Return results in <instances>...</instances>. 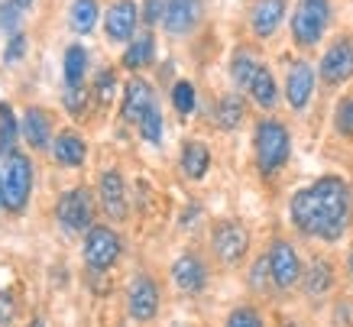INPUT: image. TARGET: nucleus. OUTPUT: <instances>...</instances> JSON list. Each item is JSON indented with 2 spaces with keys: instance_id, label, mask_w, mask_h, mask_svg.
Returning a JSON list of instances; mask_svg holds the SVG:
<instances>
[{
  "instance_id": "nucleus-36",
  "label": "nucleus",
  "mask_w": 353,
  "mask_h": 327,
  "mask_svg": "<svg viewBox=\"0 0 353 327\" xmlns=\"http://www.w3.org/2000/svg\"><path fill=\"white\" fill-rule=\"evenodd\" d=\"M85 88H68L65 91V107H68V114H81L85 110Z\"/></svg>"
},
{
  "instance_id": "nucleus-39",
  "label": "nucleus",
  "mask_w": 353,
  "mask_h": 327,
  "mask_svg": "<svg viewBox=\"0 0 353 327\" xmlns=\"http://www.w3.org/2000/svg\"><path fill=\"white\" fill-rule=\"evenodd\" d=\"M10 317H13V301L7 292H0V324H10Z\"/></svg>"
},
{
  "instance_id": "nucleus-15",
  "label": "nucleus",
  "mask_w": 353,
  "mask_h": 327,
  "mask_svg": "<svg viewBox=\"0 0 353 327\" xmlns=\"http://www.w3.org/2000/svg\"><path fill=\"white\" fill-rule=\"evenodd\" d=\"M101 204H104V211L114 217V221H123L127 217V188H123V179H120V172H104L101 175Z\"/></svg>"
},
{
  "instance_id": "nucleus-5",
  "label": "nucleus",
  "mask_w": 353,
  "mask_h": 327,
  "mask_svg": "<svg viewBox=\"0 0 353 327\" xmlns=\"http://www.w3.org/2000/svg\"><path fill=\"white\" fill-rule=\"evenodd\" d=\"M59 224H62L68 233H81L91 227V217H94V204H91V195L85 188H72L65 191L62 198H59Z\"/></svg>"
},
{
  "instance_id": "nucleus-27",
  "label": "nucleus",
  "mask_w": 353,
  "mask_h": 327,
  "mask_svg": "<svg viewBox=\"0 0 353 327\" xmlns=\"http://www.w3.org/2000/svg\"><path fill=\"white\" fill-rule=\"evenodd\" d=\"M243 120V101L236 95H227L221 104H217V127L221 130H236Z\"/></svg>"
},
{
  "instance_id": "nucleus-6",
  "label": "nucleus",
  "mask_w": 353,
  "mask_h": 327,
  "mask_svg": "<svg viewBox=\"0 0 353 327\" xmlns=\"http://www.w3.org/2000/svg\"><path fill=\"white\" fill-rule=\"evenodd\" d=\"M120 256V237L110 227H91L85 240V263L94 269V272H104L117 263Z\"/></svg>"
},
{
  "instance_id": "nucleus-32",
  "label": "nucleus",
  "mask_w": 353,
  "mask_h": 327,
  "mask_svg": "<svg viewBox=\"0 0 353 327\" xmlns=\"http://www.w3.org/2000/svg\"><path fill=\"white\" fill-rule=\"evenodd\" d=\"M334 123H337V130H341L343 137H353V97H343V101H341Z\"/></svg>"
},
{
  "instance_id": "nucleus-10",
  "label": "nucleus",
  "mask_w": 353,
  "mask_h": 327,
  "mask_svg": "<svg viewBox=\"0 0 353 327\" xmlns=\"http://www.w3.org/2000/svg\"><path fill=\"white\" fill-rule=\"evenodd\" d=\"M137 20H139V10H137L133 0H117V3H110L108 17H104L108 39H114V43H127V39H133Z\"/></svg>"
},
{
  "instance_id": "nucleus-34",
  "label": "nucleus",
  "mask_w": 353,
  "mask_h": 327,
  "mask_svg": "<svg viewBox=\"0 0 353 327\" xmlns=\"http://www.w3.org/2000/svg\"><path fill=\"white\" fill-rule=\"evenodd\" d=\"M17 26H20V7L10 0V3H3V7H0V30H7V32L17 36Z\"/></svg>"
},
{
  "instance_id": "nucleus-42",
  "label": "nucleus",
  "mask_w": 353,
  "mask_h": 327,
  "mask_svg": "<svg viewBox=\"0 0 353 327\" xmlns=\"http://www.w3.org/2000/svg\"><path fill=\"white\" fill-rule=\"evenodd\" d=\"M30 327H46V324H43V321H32V324H30Z\"/></svg>"
},
{
  "instance_id": "nucleus-12",
  "label": "nucleus",
  "mask_w": 353,
  "mask_h": 327,
  "mask_svg": "<svg viewBox=\"0 0 353 327\" xmlns=\"http://www.w3.org/2000/svg\"><path fill=\"white\" fill-rule=\"evenodd\" d=\"M201 20V0H165V30L172 36H182V32H192Z\"/></svg>"
},
{
  "instance_id": "nucleus-9",
  "label": "nucleus",
  "mask_w": 353,
  "mask_h": 327,
  "mask_svg": "<svg viewBox=\"0 0 353 327\" xmlns=\"http://www.w3.org/2000/svg\"><path fill=\"white\" fill-rule=\"evenodd\" d=\"M159 311V288L150 275H137L130 282V315L133 321H152Z\"/></svg>"
},
{
  "instance_id": "nucleus-7",
  "label": "nucleus",
  "mask_w": 353,
  "mask_h": 327,
  "mask_svg": "<svg viewBox=\"0 0 353 327\" xmlns=\"http://www.w3.org/2000/svg\"><path fill=\"white\" fill-rule=\"evenodd\" d=\"M214 253L221 263L227 266H234L240 263L246 256V246H250V233H246L243 224H236V221H224V224H217L214 227Z\"/></svg>"
},
{
  "instance_id": "nucleus-1",
  "label": "nucleus",
  "mask_w": 353,
  "mask_h": 327,
  "mask_svg": "<svg viewBox=\"0 0 353 327\" xmlns=\"http://www.w3.org/2000/svg\"><path fill=\"white\" fill-rule=\"evenodd\" d=\"M292 224L305 237L337 240L350 224V188L337 175H324L292 198Z\"/></svg>"
},
{
  "instance_id": "nucleus-17",
  "label": "nucleus",
  "mask_w": 353,
  "mask_h": 327,
  "mask_svg": "<svg viewBox=\"0 0 353 327\" xmlns=\"http://www.w3.org/2000/svg\"><path fill=\"white\" fill-rule=\"evenodd\" d=\"M156 104V95H152V88L143 81V78H133L127 85V95H123V117L133 120L139 127V120L146 117V110Z\"/></svg>"
},
{
  "instance_id": "nucleus-19",
  "label": "nucleus",
  "mask_w": 353,
  "mask_h": 327,
  "mask_svg": "<svg viewBox=\"0 0 353 327\" xmlns=\"http://www.w3.org/2000/svg\"><path fill=\"white\" fill-rule=\"evenodd\" d=\"M88 156V146L85 139L78 137V133H72V130H65L62 137L55 139V159L62 162V166H68V169H75V166H81Z\"/></svg>"
},
{
  "instance_id": "nucleus-30",
  "label": "nucleus",
  "mask_w": 353,
  "mask_h": 327,
  "mask_svg": "<svg viewBox=\"0 0 353 327\" xmlns=\"http://www.w3.org/2000/svg\"><path fill=\"white\" fill-rule=\"evenodd\" d=\"M172 104L179 114H192L194 110V85L192 81H179V85L172 88Z\"/></svg>"
},
{
  "instance_id": "nucleus-26",
  "label": "nucleus",
  "mask_w": 353,
  "mask_h": 327,
  "mask_svg": "<svg viewBox=\"0 0 353 327\" xmlns=\"http://www.w3.org/2000/svg\"><path fill=\"white\" fill-rule=\"evenodd\" d=\"M152 49H156V43H152L150 32H146V36H139V39L130 43L127 52H123V65L133 68V72H137V68H146V65L152 62Z\"/></svg>"
},
{
  "instance_id": "nucleus-31",
  "label": "nucleus",
  "mask_w": 353,
  "mask_h": 327,
  "mask_svg": "<svg viewBox=\"0 0 353 327\" xmlns=\"http://www.w3.org/2000/svg\"><path fill=\"white\" fill-rule=\"evenodd\" d=\"M227 327H266V324H263V317H259L256 308L243 305V308H234V311H230Z\"/></svg>"
},
{
  "instance_id": "nucleus-4",
  "label": "nucleus",
  "mask_w": 353,
  "mask_h": 327,
  "mask_svg": "<svg viewBox=\"0 0 353 327\" xmlns=\"http://www.w3.org/2000/svg\"><path fill=\"white\" fill-rule=\"evenodd\" d=\"M30 191H32V166H30V156H20L13 152L7 159V172H3V208L7 211H23L26 201H30Z\"/></svg>"
},
{
  "instance_id": "nucleus-29",
  "label": "nucleus",
  "mask_w": 353,
  "mask_h": 327,
  "mask_svg": "<svg viewBox=\"0 0 353 327\" xmlns=\"http://www.w3.org/2000/svg\"><path fill=\"white\" fill-rule=\"evenodd\" d=\"M139 133H143V139H146V143H159V139H162V114H159V104H152L150 110H146V117L139 120Z\"/></svg>"
},
{
  "instance_id": "nucleus-37",
  "label": "nucleus",
  "mask_w": 353,
  "mask_h": 327,
  "mask_svg": "<svg viewBox=\"0 0 353 327\" xmlns=\"http://www.w3.org/2000/svg\"><path fill=\"white\" fill-rule=\"evenodd\" d=\"M266 272H269V256H259L256 266H253V272H250V285H253V288H266Z\"/></svg>"
},
{
  "instance_id": "nucleus-3",
  "label": "nucleus",
  "mask_w": 353,
  "mask_h": 327,
  "mask_svg": "<svg viewBox=\"0 0 353 327\" xmlns=\"http://www.w3.org/2000/svg\"><path fill=\"white\" fill-rule=\"evenodd\" d=\"M327 17L331 7L327 0H299L295 17H292V36L299 46H314L327 30Z\"/></svg>"
},
{
  "instance_id": "nucleus-13",
  "label": "nucleus",
  "mask_w": 353,
  "mask_h": 327,
  "mask_svg": "<svg viewBox=\"0 0 353 327\" xmlns=\"http://www.w3.org/2000/svg\"><path fill=\"white\" fill-rule=\"evenodd\" d=\"M172 282L179 285L182 292H188V295H198L208 285V269H204V263L194 253H185L172 266Z\"/></svg>"
},
{
  "instance_id": "nucleus-40",
  "label": "nucleus",
  "mask_w": 353,
  "mask_h": 327,
  "mask_svg": "<svg viewBox=\"0 0 353 327\" xmlns=\"http://www.w3.org/2000/svg\"><path fill=\"white\" fill-rule=\"evenodd\" d=\"M13 3H17V7H20V10H26V7H30L32 0H13Z\"/></svg>"
},
{
  "instance_id": "nucleus-14",
  "label": "nucleus",
  "mask_w": 353,
  "mask_h": 327,
  "mask_svg": "<svg viewBox=\"0 0 353 327\" xmlns=\"http://www.w3.org/2000/svg\"><path fill=\"white\" fill-rule=\"evenodd\" d=\"M311 91H314V68L308 62H295L289 68V78H285V97L295 110H305L311 101Z\"/></svg>"
},
{
  "instance_id": "nucleus-38",
  "label": "nucleus",
  "mask_w": 353,
  "mask_h": 327,
  "mask_svg": "<svg viewBox=\"0 0 353 327\" xmlns=\"http://www.w3.org/2000/svg\"><path fill=\"white\" fill-rule=\"evenodd\" d=\"M143 17H146V23H159V17H165V0H146Z\"/></svg>"
},
{
  "instance_id": "nucleus-35",
  "label": "nucleus",
  "mask_w": 353,
  "mask_h": 327,
  "mask_svg": "<svg viewBox=\"0 0 353 327\" xmlns=\"http://www.w3.org/2000/svg\"><path fill=\"white\" fill-rule=\"evenodd\" d=\"M23 49H26V36H23V32L10 36V46L3 49V62H7V65L20 62V59H23Z\"/></svg>"
},
{
  "instance_id": "nucleus-22",
  "label": "nucleus",
  "mask_w": 353,
  "mask_h": 327,
  "mask_svg": "<svg viewBox=\"0 0 353 327\" xmlns=\"http://www.w3.org/2000/svg\"><path fill=\"white\" fill-rule=\"evenodd\" d=\"M85 68H88V49L85 46H68V49H65V85L81 88Z\"/></svg>"
},
{
  "instance_id": "nucleus-21",
  "label": "nucleus",
  "mask_w": 353,
  "mask_h": 327,
  "mask_svg": "<svg viewBox=\"0 0 353 327\" xmlns=\"http://www.w3.org/2000/svg\"><path fill=\"white\" fill-rule=\"evenodd\" d=\"M259 68H263V65L256 62L253 49H236L234 62H230V78H234V85H236V88H250V85H253V78H256Z\"/></svg>"
},
{
  "instance_id": "nucleus-41",
  "label": "nucleus",
  "mask_w": 353,
  "mask_h": 327,
  "mask_svg": "<svg viewBox=\"0 0 353 327\" xmlns=\"http://www.w3.org/2000/svg\"><path fill=\"white\" fill-rule=\"evenodd\" d=\"M0 204H3V179H0Z\"/></svg>"
},
{
  "instance_id": "nucleus-11",
  "label": "nucleus",
  "mask_w": 353,
  "mask_h": 327,
  "mask_svg": "<svg viewBox=\"0 0 353 327\" xmlns=\"http://www.w3.org/2000/svg\"><path fill=\"white\" fill-rule=\"evenodd\" d=\"M350 75H353V43L350 39H337L321 59V78L327 85H337V81H347Z\"/></svg>"
},
{
  "instance_id": "nucleus-23",
  "label": "nucleus",
  "mask_w": 353,
  "mask_h": 327,
  "mask_svg": "<svg viewBox=\"0 0 353 327\" xmlns=\"http://www.w3.org/2000/svg\"><path fill=\"white\" fill-rule=\"evenodd\" d=\"M250 95H253V101H256L259 107H276L279 88H276V78H272V72H269L266 65L256 72L253 85H250Z\"/></svg>"
},
{
  "instance_id": "nucleus-43",
  "label": "nucleus",
  "mask_w": 353,
  "mask_h": 327,
  "mask_svg": "<svg viewBox=\"0 0 353 327\" xmlns=\"http://www.w3.org/2000/svg\"><path fill=\"white\" fill-rule=\"evenodd\" d=\"M350 269H353V253H350Z\"/></svg>"
},
{
  "instance_id": "nucleus-28",
  "label": "nucleus",
  "mask_w": 353,
  "mask_h": 327,
  "mask_svg": "<svg viewBox=\"0 0 353 327\" xmlns=\"http://www.w3.org/2000/svg\"><path fill=\"white\" fill-rule=\"evenodd\" d=\"M17 120L10 104H0V156H13V139H17Z\"/></svg>"
},
{
  "instance_id": "nucleus-20",
  "label": "nucleus",
  "mask_w": 353,
  "mask_h": 327,
  "mask_svg": "<svg viewBox=\"0 0 353 327\" xmlns=\"http://www.w3.org/2000/svg\"><path fill=\"white\" fill-rule=\"evenodd\" d=\"M208 166H211V149L204 143H185L182 149V172L188 179H204L208 175Z\"/></svg>"
},
{
  "instance_id": "nucleus-18",
  "label": "nucleus",
  "mask_w": 353,
  "mask_h": 327,
  "mask_svg": "<svg viewBox=\"0 0 353 327\" xmlns=\"http://www.w3.org/2000/svg\"><path fill=\"white\" fill-rule=\"evenodd\" d=\"M20 133H23V139H26L32 149H46V146H49V137H52V120H49V114H46V110L30 107V110L23 114Z\"/></svg>"
},
{
  "instance_id": "nucleus-2",
  "label": "nucleus",
  "mask_w": 353,
  "mask_h": 327,
  "mask_svg": "<svg viewBox=\"0 0 353 327\" xmlns=\"http://www.w3.org/2000/svg\"><path fill=\"white\" fill-rule=\"evenodd\" d=\"M292 152L289 130L282 127L279 120H259L256 127V162L263 175H272L276 169L285 166V159Z\"/></svg>"
},
{
  "instance_id": "nucleus-8",
  "label": "nucleus",
  "mask_w": 353,
  "mask_h": 327,
  "mask_svg": "<svg viewBox=\"0 0 353 327\" xmlns=\"http://www.w3.org/2000/svg\"><path fill=\"white\" fill-rule=\"evenodd\" d=\"M269 272H272V282L279 288H292V285L301 279V259L295 253V246L285 240H276L272 250H269Z\"/></svg>"
},
{
  "instance_id": "nucleus-33",
  "label": "nucleus",
  "mask_w": 353,
  "mask_h": 327,
  "mask_svg": "<svg viewBox=\"0 0 353 327\" xmlns=\"http://www.w3.org/2000/svg\"><path fill=\"white\" fill-rule=\"evenodd\" d=\"M114 88H117V75H114V68H104L97 75V97H101V104H110Z\"/></svg>"
},
{
  "instance_id": "nucleus-24",
  "label": "nucleus",
  "mask_w": 353,
  "mask_h": 327,
  "mask_svg": "<svg viewBox=\"0 0 353 327\" xmlns=\"http://www.w3.org/2000/svg\"><path fill=\"white\" fill-rule=\"evenodd\" d=\"M68 23H72V30L75 32H91L97 23V3L94 0H75L72 3V10H68Z\"/></svg>"
},
{
  "instance_id": "nucleus-16",
  "label": "nucleus",
  "mask_w": 353,
  "mask_h": 327,
  "mask_svg": "<svg viewBox=\"0 0 353 327\" xmlns=\"http://www.w3.org/2000/svg\"><path fill=\"white\" fill-rule=\"evenodd\" d=\"M282 17H285V0H256V7L250 13V26L259 39H269L279 30Z\"/></svg>"
},
{
  "instance_id": "nucleus-25",
  "label": "nucleus",
  "mask_w": 353,
  "mask_h": 327,
  "mask_svg": "<svg viewBox=\"0 0 353 327\" xmlns=\"http://www.w3.org/2000/svg\"><path fill=\"white\" fill-rule=\"evenodd\" d=\"M331 285H334L331 266L324 263V259H314V263L308 266V272H305V288H308V295H324Z\"/></svg>"
}]
</instances>
